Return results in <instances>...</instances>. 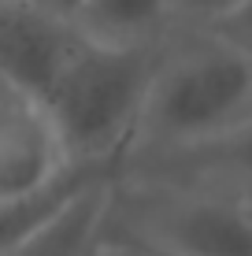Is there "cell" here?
<instances>
[{"mask_svg": "<svg viewBox=\"0 0 252 256\" xmlns=\"http://www.w3.org/2000/svg\"><path fill=\"white\" fill-rule=\"evenodd\" d=\"M104 230L126 234L163 256H252L245 190L149 186L123 197L111 190Z\"/></svg>", "mask_w": 252, "mask_h": 256, "instance_id": "obj_3", "label": "cell"}, {"mask_svg": "<svg viewBox=\"0 0 252 256\" xmlns=\"http://www.w3.org/2000/svg\"><path fill=\"white\" fill-rule=\"evenodd\" d=\"M89 256H163V252H156L149 249V245H141V242H134V238H126V234H97V242H93V249Z\"/></svg>", "mask_w": 252, "mask_h": 256, "instance_id": "obj_9", "label": "cell"}, {"mask_svg": "<svg viewBox=\"0 0 252 256\" xmlns=\"http://www.w3.org/2000/svg\"><path fill=\"white\" fill-rule=\"evenodd\" d=\"M30 4H37L41 12H48V15H56V19H67V22H74V15H78V8L85 4V0H30Z\"/></svg>", "mask_w": 252, "mask_h": 256, "instance_id": "obj_10", "label": "cell"}, {"mask_svg": "<svg viewBox=\"0 0 252 256\" xmlns=\"http://www.w3.org/2000/svg\"><path fill=\"white\" fill-rule=\"evenodd\" d=\"M111 190L115 182L108 174L89 178L52 219H45L37 230H30L19 242H11L7 249H0V256H89L108 219Z\"/></svg>", "mask_w": 252, "mask_h": 256, "instance_id": "obj_6", "label": "cell"}, {"mask_svg": "<svg viewBox=\"0 0 252 256\" xmlns=\"http://www.w3.org/2000/svg\"><path fill=\"white\" fill-rule=\"evenodd\" d=\"M74 167L37 100L0 90V200H19L56 186Z\"/></svg>", "mask_w": 252, "mask_h": 256, "instance_id": "obj_5", "label": "cell"}, {"mask_svg": "<svg viewBox=\"0 0 252 256\" xmlns=\"http://www.w3.org/2000/svg\"><path fill=\"white\" fill-rule=\"evenodd\" d=\"M249 0H171V22L197 26L208 34H223L245 15Z\"/></svg>", "mask_w": 252, "mask_h": 256, "instance_id": "obj_8", "label": "cell"}, {"mask_svg": "<svg viewBox=\"0 0 252 256\" xmlns=\"http://www.w3.org/2000/svg\"><path fill=\"white\" fill-rule=\"evenodd\" d=\"M78 41L82 34L74 22L41 12L30 0H0V90L41 100Z\"/></svg>", "mask_w": 252, "mask_h": 256, "instance_id": "obj_4", "label": "cell"}, {"mask_svg": "<svg viewBox=\"0 0 252 256\" xmlns=\"http://www.w3.org/2000/svg\"><path fill=\"white\" fill-rule=\"evenodd\" d=\"M171 26V0H85L74 15V30L85 41L126 48L163 45Z\"/></svg>", "mask_w": 252, "mask_h": 256, "instance_id": "obj_7", "label": "cell"}, {"mask_svg": "<svg viewBox=\"0 0 252 256\" xmlns=\"http://www.w3.org/2000/svg\"><path fill=\"white\" fill-rule=\"evenodd\" d=\"M252 112V60L245 41L208 34L156 60L130 148L193 152L241 141Z\"/></svg>", "mask_w": 252, "mask_h": 256, "instance_id": "obj_1", "label": "cell"}, {"mask_svg": "<svg viewBox=\"0 0 252 256\" xmlns=\"http://www.w3.org/2000/svg\"><path fill=\"white\" fill-rule=\"evenodd\" d=\"M160 48L100 45L85 38L74 45L71 60L37 100L71 164L108 167L130 148Z\"/></svg>", "mask_w": 252, "mask_h": 256, "instance_id": "obj_2", "label": "cell"}]
</instances>
